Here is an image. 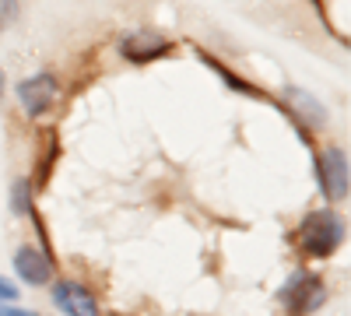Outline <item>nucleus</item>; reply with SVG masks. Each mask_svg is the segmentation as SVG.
<instances>
[{"mask_svg":"<svg viewBox=\"0 0 351 316\" xmlns=\"http://www.w3.org/2000/svg\"><path fill=\"white\" fill-rule=\"evenodd\" d=\"M18 18V0H0V28H11Z\"/></svg>","mask_w":351,"mask_h":316,"instance_id":"9d476101","label":"nucleus"},{"mask_svg":"<svg viewBox=\"0 0 351 316\" xmlns=\"http://www.w3.org/2000/svg\"><path fill=\"white\" fill-rule=\"evenodd\" d=\"M53 306L67 316H99L95 295L77 281H56L53 284Z\"/></svg>","mask_w":351,"mask_h":316,"instance_id":"7ed1b4c3","label":"nucleus"},{"mask_svg":"<svg viewBox=\"0 0 351 316\" xmlns=\"http://www.w3.org/2000/svg\"><path fill=\"white\" fill-rule=\"evenodd\" d=\"M14 271L25 284H46L53 278V264L36 250V246H21L14 253Z\"/></svg>","mask_w":351,"mask_h":316,"instance_id":"0eeeda50","label":"nucleus"},{"mask_svg":"<svg viewBox=\"0 0 351 316\" xmlns=\"http://www.w3.org/2000/svg\"><path fill=\"white\" fill-rule=\"evenodd\" d=\"M344 239V225L334 211H313L302 221V250L309 256H330Z\"/></svg>","mask_w":351,"mask_h":316,"instance_id":"f257e3e1","label":"nucleus"},{"mask_svg":"<svg viewBox=\"0 0 351 316\" xmlns=\"http://www.w3.org/2000/svg\"><path fill=\"white\" fill-rule=\"evenodd\" d=\"M0 316H36V313L32 309H18L11 302H0Z\"/></svg>","mask_w":351,"mask_h":316,"instance_id":"f8f14e48","label":"nucleus"},{"mask_svg":"<svg viewBox=\"0 0 351 316\" xmlns=\"http://www.w3.org/2000/svg\"><path fill=\"white\" fill-rule=\"evenodd\" d=\"M319 183L330 200H344L348 197V158L341 148H327L319 155Z\"/></svg>","mask_w":351,"mask_h":316,"instance_id":"39448f33","label":"nucleus"},{"mask_svg":"<svg viewBox=\"0 0 351 316\" xmlns=\"http://www.w3.org/2000/svg\"><path fill=\"white\" fill-rule=\"evenodd\" d=\"M288 99L295 102V109H302L306 117H309V112H313V123H316V127L324 123V109L316 106V99H313V95H306V92H299V88H291V92H288Z\"/></svg>","mask_w":351,"mask_h":316,"instance_id":"6e6552de","label":"nucleus"},{"mask_svg":"<svg viewBox=\"0 0 351 316\" xmlns=\"http://www.w3.org/2000/svg\"><path fill=\"white\" fill-rule=\"evenodd\" d=\"M18 102L28 117H46L56 106V77L49 71H39L18 84Z\"/></svg>","mask_w":351,"mask_h":316,"instance_id":"f03ea898","label":"nucleus"},{"mask_svg":"<svg viewBox=\"0 0 351 316\" xmlns=\"http://www.w3.org/2000/svg\"><path fill=\"white\" fill-rule=\"evenodd\" d=\"M11 299H18V284L8 281V278H0V302H11Z\"/></svg>","mask_w":351,"mask_h":316,"instance_id":"9b49d317","label":"nucleus"},{"mask_svg":"<svg viewBox=\"0 0 351 316\" xmlns=\"http://www.w3.org/2000/svg\"><path fill=\"white\" fill-rule=\"evenodd\" d=\"M324 284H319L316 278H306V274H299V278H291L288 281V289L281 292V299L285 302H291V309L295 313H313L319 302H324Z\"/></svg>","mask_w":351,"mask_h":316,"instance_id":"423d86ee","label":"nucleus"},{"mask_svg":"<svg viewBox=\"0 0 351 316\" xmlns=\"http://www.w3.org/2000/svg\"><path fill=\"white\" fill-rule=\"evenodd\" d=\"M169 49H172L169 39L152 32V28H141V32H134V36H127L120 42V53L134 64H152V60H158V56H165Z\"/></svg>","mask_w":351,"mask_h":316,"instance_id":"20e7f679","label":"nucleus"},{"mask_svg":"<svg viewBox=\"0 0 351 316\" xmlns=\"http://www.w3.org/2000/svg\"><path fill=\"white\" fill-rule=\"evenodd\" d=\"M11 200H14V211L18 215H28V183L25 180H18L11 186Z\"/></svg>","mask_w":351,"mask_h":316,"instance_id":"1a4fd4ad","label":"nucleus"}]
</instances>
